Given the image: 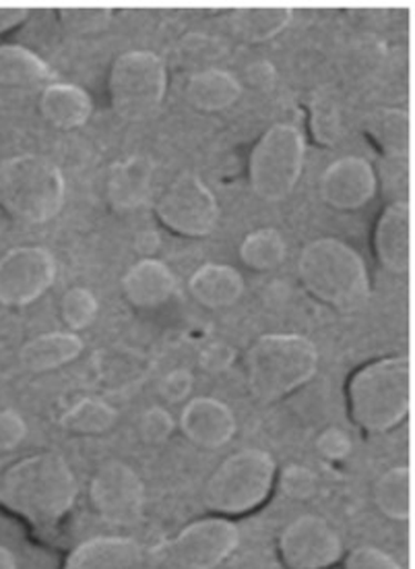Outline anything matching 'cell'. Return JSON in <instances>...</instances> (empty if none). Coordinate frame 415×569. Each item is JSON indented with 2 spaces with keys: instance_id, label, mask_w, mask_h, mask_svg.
Returning <instances> with one entry per match:
<instances>
[{
  "instance_id": "obj_20",
  "label": "cell",
  "mask_w": 415,
  "mask_h": 569,
  "mask_svg": "<svg viewBox=\"0 0 415 569\" xmlns=\"http://www.w3.org/2000/svg\"><path fill=\"white\" fill-rule=\"evenodd\" d=\"M242 91L244 88L236 76L217 67H208L194 71L193 76L189 77L184 96L194 110L215 114L236 104L242 98Z\"/></svg>"
},
{
  "instance_id": "obj_13",
  "label": "cell",
  "mask_w": 415,
  "mask_h": 569,
  "mask_svg": "<svg viewBox=\"0 0 415 569\" xmlns=\"http://www.w3.org/2000/svg\"><path fill=\"white\" fill-rule=\"evenodd\" d=\"M240 545V530L227 518H205L180 530L172 542V553L182 568L213 569L234 553Z\"/></svg>"
},
{
  "instance_id": "obj_26",
  "label": "cell",
  "mask_w": 415,
  "mask_h": 569,
  "mask_svg": "<svg viewBox=\"0 0 415 569\" xmlns=\"http://www.w3.org/2000/svg\"><path fill=\"white\" fill-rule=\"evenodd\" d=\"M364 131L376 150L388 158L409 156V112L405 108H378L364 120Z\"/></svg>"
},
{
  "instance_id": "obj_36",
  "label": "cell",
  "mask_w": 415,
  "mask_h": 569,
  "mask_svg": "<svg viewBox=\"0 0 415 569\" xmlns=\"http://www.w3.org/2000/svg\"><path fill=\"white\" fill-rule=\"evenodd\" d=\"M314 448L326 462H342L352 453V439L340 427H328L316 437Z\"/></svg>"
},
{
  "instance_id": "obj_11",
  "label": "cell",
  "mask_w": 415,
  "mask_h": 569,
  "mask_svg": "<svg viewBox=\"0 0 415 569\" xmlns=\"http://www.w3.org/2000/svg\"><path fill=\"white\" fill-rule=\"evenodd\" d=\"M280 557L290 569H328L343 559L340 532L318 516H300L280 535Z\"/></svg>"
},
{
  "instance_id": "obj_16",
  "label": "cell",
  "mask_w": 415,
  "mask_h": 569,
  "mask_svg": "<svg viewBox=\"0 0 415 569\" xmlns=\"http://www.w3.org/2000/svg\"><path fill=\"white\" fill-rule=\"evenodd\" d=\"M180 429L189 441L205 450H220L236 435V415L217 398H194L182 408Z\"/></svg>"
},
{
  "instance_id": "obj_34",
  "label": "cell",
  "mask_w": 415,
  "mask_h": 569,
  "mask_svg": "<svg viewBox=\"0 0 415 569\" xmlns=\"http://www.w3.org/2000/svg\"><path fill=\"white\" fill-rule=\"evenodd\" d=\"M343 569H405L393 555L378 547H357L343 557Z\"/></svg>"
},
{
  "instance_id": "obj_15",
  "label": "cell",
  "mask_w": 415,
  "mask_h": 569,
  "mask_svg": "<svg viewBox=\"0 0 415 569\" xmlns=\"http://www.w3.org/2000/svg\"><path fill=\"white\" fill-rule=\"evenodd\" d=\"M372 247L378 263L395 276L412 270V208L407 201H393L378 216Z\"/></svg>"
},
{
  "instance_id": "obj_12",
  "label": "cell",
  "mask_w": 415,
  "mask_h": 569,
  "mask_svg": "<svg viewBox=\"0 0 415 569\" xmlns=\"http://www.w3.org/2000/svg\"><path fill=\"white\" fill-rule=\"evenodd\" d=\"M91 501L105 522L131 526L145 510V485L124 462H108L91 480Z\"/></svg>"
},
{
  "instance_id": "obj_1",
  "label": "cell",
  "mask_w": 415,
  "mask_h": 569,
  "mask_svg": "<svg viewBox=\"0 0 415 569\" xmlns=\"http://www.w3.org/2000/svg\"><path fill=\"white\" fill-rule=\"evenodd\" d=\"M77 480L59 453L19 460L0 479V506L33 526H52L73 510Z\"/></svg>"
},
{
  "instance_id": "obj_9",
  "label": "cell",
  "mask_w": 415,
  "mask_h": 569,
  "mask_svg": "<svg viewBox=\"0 0 415 569\" xmlns=\"http://www.w3.org/2000/svg\"><path fill=\"white\" fill-rule=\"evenodd\" d=\"M155 216L179 237L205 239L220 222V201L199 174L180 172L158 197Z\"/></svg>"
},
{
  "instance_id": "obj_18",
  "label": "cell",
  "mask_w": 415,
  "mask_h": 569,
  "mask_svg": "<svg viewBox=\"0 0 415 569\" xmlns=\"http://www.w3.org/2000/svg\"><path fill=\"white\" fill-rule=\"evenodd\" d=\"M155 164L148 156H129L110 168L105 196L117 211L139 210L153 193Z\"/></svg>"
},
{
  "instance_id": "obj_21",
  "label": "cell",
  "mask_w": 415,
  "mask_h": 569,
  "mask_svg": "<svg viewBox=\"0 0 415 569\" xmlns=\"http://www.w3.org/2000/svg\"><path fill=\"white\" fill-rule=\"evenodd\" d=\"M40 112L48 124L60 131H73L83 127L93 112L90 93L73 86L54 81L45 86L40 96Z\"/></svg>"
},
{
  "instance_id": "obj_14",
  "label": "cell",
  "mask_w": 415,
  "mask_h": 569,
  "mask_svg": "<svg viewBox=\"0 0 415 569\" xmlns=\"http://www.w3.org/2000/svg\"><path fill=\"white\" fill-rule=\"evenodd\" d=\"M376 170L360 156H345L326 166L321 177V196L337 211H357L376 196Z\"/></svg>"
},
{
  "instance_id": "obj_3",
  "label": "cell",
  "mask_w": 415,
  "mask_h": 569,
  "mask_svg": "<svg viewBox=\"0 0 415 569\" xmlns=\"http://www.w3.org/2000/svg\"><path fill=\"white\" fill-rule=\"evenodd\" d=\"M297 276L311 297L342 313L360 311L371 299L366 261L342 239L308 242L297 259Z\"/></svg>"
},
{
  "instance_id": "obj_27",
  "label": "cell",
  "mask_w": 415,
  "mask_h": 569,
  "mask_svg": "<svg viewBox=\"0 0 415 569\" xmlns=\"http://www.w3.org/2000/svg\"><path fill=\"white\" fill-rule=\"evenodd\" d=\"M376 508L388 520L407 522L412 518V470L407 466H395L386 470L374 485Z\"/></svg>"
},
{
  "instance_id": "obj_32",
  "label": "cell",
  "mask_w": 415,
  "mask_h": 569,
  "mask_svg": "<svg viewBox=\"0 0 415 569\" xmlns=\"http://www.w3.org/2000/svg\"><path fill=\"white\" fill-rule=\"evenodd\" d=\"M64 28L77 33H95L110 26L114 13L104 7H83V9H64L60 11Z\"/></svg>"
},
{
  "instance_id": "obj_4",
  "label": "cell",
  "mask_w": 415,
  "mask_h": 569,
  "mask_svg": "<svg viewBox=\"0 0 415 569\" xmlns=\"http://www.w3.org/2000/svg\"><path fill=\"white\" fill-rule=\"evenodd\" d=\"M318 348L300 333H265L246 352L254 398L273 405L302 390L318 371Z\"/></svg>"
},
{
  "instance_id": "obj_42",
  "label": "cell",
  "mask_w": 415,
  "mask_h": 569,
  "mask_svg": "<svg viewBox=\"0 0 415 569\" xmlns=\"http://www.w3.org/2000/svg\"><path fill=\"white\" fill-rule=\"evenodd\" d=\"M0 569H17L16 555L2 545H0Z\"/></svg>"
},
{
  "instance_id": "obj_25",
  "label": "cell",
  "mask_w": 415,
  "mask_h": 569,
  "mask_svg": "<svg viewBox=\"0 0 415 569\" xmlns=\"http://www.w3.org/2000/svg\"><path fill=\"white\" fill-rule=\"evenodd\" d=\"M290 7H246L232 13V30L246 44H265L290 28Z\"/></svg>"
},
{
  "instance_id": "obj_39",
  "label": "cell",
  "mask_w": 415,
  "mask_h": 569,
  "mask_svg": "<svg viewBox=\"0 0 415 569\" xmlns=\"http://www.w3.org/2000/svg\"><path fill=\"white\" fill-rule=\"evenodd\" d=\"M28 425L17 410H2L0 412V451L16 450L17 446L26 439Z\"/></svg>"
},
{
  "instance_id": "obj_41",
  "label": "cell",
  "mask_w": 415,
  "mask_h": 569,
  "mask_svg": "<svg viewBox=\"0 0 415 569\" xmlns=\"http://www.w3.org/2000/svg\"><path fill=\"white\" fill-rule=\"evenodd\" d=\"M30 17L28 9L17 7H0V36L7 31L16 30Z\"/></svg>"
},
{
  "instance_id": "obj_38",
  "label": "cell",
  "mask_w": 415,
  "mask_h": 569,
  "mask_svg": "<svg viewBox=\"0 0 415 569\" xmlns=\"http://www.w3.org/2000/svg\"><path fill=\"white\" fill-rule=\"evenodd\" d=\"M236 360V350L225 342H211L199 355V367L205 373H223L227 371Z\"/></svg>"
},
{
  "instance_id": "obj_33",
  "label": "cell",
  "mask_w": 415,
  "mask_h": 569,
  "mask_svg": "<svg viewBox=\"0 0 415 569\" xmlns=\"http://www.w3.org/2000/svg\"><path fill=\"white\" fill-rule=\"evenodd\" d=\"M176 429V420L163 406H151L139 419V433L148 443H165Z\"/></svg>"
},
{
  "instance_id": "obj_2",
  "label": "cell",
  "mask_w": 415,
  "mask_h": 569,
  "mask_svg": "<svg viewBox=\"0 0 415 569\" xmlns=\"http://www.w3.org/2000/svg\"><path fill=\"white\" fill-rule=\"evenodd\" d=\"M347 410L366 433H388L409 417L412 360L393 355L362 365L347 381Z\"/></svg>"
},
{
  "instance_id": "obj_19",
  "label": "cell",
  "mask_w": 415,
  "mask_h": 569,
  "mask_svg": "<svg viewBox=\"0 0 415 569\" xmlns=\"http://www.w3.org/2000/svg\"><path fill=\"white\" fill-rule=\"evenodd\" d=\"M176 276L160 259L136 261L122 278V295L136 309H158L174 297Z\"/></svg>"
},
{
  "instance_id": "obj_24",
  "label": "cell",
  "mask_w": 415,
  "mask_h": 569,
  "mask_svg": "<svg viewBox=\"0 0 415 569\" xmlns=\"http://www.w3.org/2000/svg\"><path fill=\"white\" fill-rule=\"evenodd\" d=\"M52 69L26 46H0V88L30 90L52 83Z\"/></svg>"
},
{
  "instance_id": "obj_29",
  "label": "cell",
  "mask_w": 415,
  "mask_h": 569,
  "mask_svg": "<svg viewBox=\"0 0 415 569\" xmlns=\"http://www.w3.org/2000/svg\"><path fill=\"white\" fill-rule=\"evenodd\" d=\"M119 419V412L108 405L102 398H81L74 402L62 417L60 425L69 433L74 435H102L114 427Z\"/></svg>"
},
{
  "instance_id": "obj_40",
  "label": "cell",
  "mask_w": 415,
  "mask_h": 569,
  "mask_svg": "<svg viewBox=\"0 0 415 569\" xmlns=\"http://www.w3.org/2000/svg\"><path fill=\"white\" fill-rule=\"evenodd\" d=\"M246 79L254 90L269 91L277 81V69L269 60H256L246 67Z\"/></svg>"
},
{
  "instance_id": "obj_23",
  "label": "cell",
  "mask_w": 415,
  "mask_h": 569,
  "mask_svg": "<svg viewBox=\"0 0 415 569\" xmlns=\"http://www.w3.org/2000/svg\"><path fill=\"white\" fill-rule=\"evenodd\" d=\"M189 290L205 309H227L242 299L244 278L232 266L205 263L189 278Z\"/></svg>"
},
{
  "instance_id": "obj_31",
  "label": "cell",
  "mask_w": 415,
  "mask_h": 569,
  "mask_svg": "<svg viewBox=\"0 0 415 569\" xmlns=\"http://www.w3.org/2000/svg\"><path fill=\"white\" fill-rule=\"evenodd\" d=\"M100 313V300L90 288L74 286L60 299V319L71 331L85 330Z\"/></svg>"
},
{
  "instance_id": "obj_7",
  "label": "cell",
  "mask_w": 415,
  "mask_h": 569,
  "mask_svg": "<svg viewBox=\"0 0 415 569\" xmlns=\"http://www.w3.org/2000/svg\"><path fill=\"white\" fill-rule=\"evenodd\" d=\"M306 162V139L302 131L277 122L254 143L249 158V182L254 196L277 203L294 193Z\"/></svg>"
},
{
  "instance_id": "obj_22",
  "label": "cell",
  "mask_w": 415,
  "mask_h": 569,
  "mask_svg": "<svg viewBox=\"0 0 415 569\" xmlns=\"http://www.w3.org/2000/svg\"><path fill=\"white\" fill-rule=\"evenodd\" d=\"M83 340L74 331L40 333L19 352V362L30 373H48L73 362L83 352Z\"/></svg>"
},
{
  "instance_id": "obj_37",
  "label": "cell",
  "mask_w": 415,
  "mask_h": 569,
  "mask_svg": "<svg viewBox=\"0 0 415 569\" xmlns=\"http://www.w3.org/2000/svg\"><path fill=\"white\" fill-rule=\"evenodd\" d=\"M194 377L189 369H174L160 381V396L168 405H182L193 391Z\"/></svg>"
},
{
  "instance_id": "obj_17",
  "label": "cell",
  "mask_w": 415,
  "mask_h": 569,
  "mask_svg": "<svg viewBox=\"0 0 415 569\" xmlns=\"http://www.w3.org/2000/svg\"><path fill=\"white\" fill-rule=\"evenodd\" d=\"M62 569H151V559L136 540L98 537L74 547Z\"/></svg>"
},
{
  "instance_id": "obj_8",
  "label": "cell",
  "mask_w": 415,
  "mask_h": 569,
  "mask_svg": "<svg viewBox=\"0 0 415 569\" xmlns=\"http://www.w3.org/2000/svg\"><path fill=\"white\" fill-rule=\"evenodd\" d=\"M168 93V67L149 50L122 52L108 76V96L120 119L141 122L160 112Z\"/></svg>"
},
{
  "instance_id": "obj_30",
  "label": "cell",
  "mask_w": 415,
  "mask_h": 569,
  "mask_svg": "<svg viewBox=\"0 0 415 569\" xmlns=\"http://www.w3.org/2000/svg\"><path fill=\"white\" fill-rule=\"evenodd\" d=\"M312 137L321 146H335L343 136L342 106L328 91L314 96L311 104Z\"/></svg>"
},
{
  "instance_id": "obj_5",
  "label": "cell",
  "mask_w": 415,
  "mask_h": 569,
  "mask_svg": "<svg viewBox=\"0 0 415 569\" xmlns=\"http://www.w3.org/2000/svg\"><path fill=\"white\" fill-rule=\"evenodd\" d=\"M67 201V180L59 166L38 153L0 162V210L17 222L42 226L59 216Z\"/></svg>"
},
{
  "instance_id": "obj_6",
  "label": "cell",
  "mask_w": 415,
  "mask_h": 569,
  "mask_svg": "<svg viewBox=\"0 0 415 569\" xmlns=\"http://www.w3.org/2000/svg\"><path fill=\"white\" fill-rule=\"evenodd\" d=\"M277 482V465L263 450H242L223 460L205 487L209 510L222 518L259 510Z\"/></svg>"
},
{
  "instance_id": "obj_10",
  "label": "cell",
  "mask_w": 415,
  "mask_h": 569,
  "mask_svg": "<svg viewBox=\"0 0 415 569\" xmlns=\"http://www.w3.org/2000/svg\"><path fill=\"white\" fill-rule=\"evenodd\" d=\"M57 259L44 247H16L0 257V305L28 307L57 280Z\"/></svg>"
},
{
  "instance_id": "obj_35",
  "label": "cell",
  "mask_w": 415,
  "mask_h": 569,
  "mask_svg": "<svg viewBox=\"0 0 415 569\" xmlns=\"http://www.w3.org/2000/svg\"><path fill=\"white\" fill-rule=\"evenodd\" d=\"M283 493L292 499H308L316 491V477L306 466L292 465L280 475Z\"/></svg>"
},
{
  "instance_id": "obj_28",
  "label": "cell",
  "mask_w": 415,
  "mask_h": 569,
  "mask_svg": "<svg viewBox=\"0 0 415 569\" xmlns=\"http://www.w3.org/2000/svg\"><path fill=\"white\" fill-rule=\"evenodd\" d=\"M240 261L249 270L265 271L277 270L287 257V244L282 232L275 228H259L246 234L240 242Z\"/></svg>"
}]
</instances>
